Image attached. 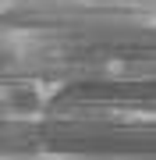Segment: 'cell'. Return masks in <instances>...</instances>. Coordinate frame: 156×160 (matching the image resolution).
<instances>
[{
  "instance_id": "7a4b0ae2",
  "label": "cell",
  "mask_w": 156,
  "mask_h": 160,
  "mask_svg": "<svg viewBox=\"0 0 156 160\" xmlns=\"http://www.w3.org/2000/svg\"><path fill=\"white\" fill-rule=\"evenodd\" d=\"M149 22H153V25H156V18H149Z\"/></svg>"
},
{
  "instance_id": "6da1fadb",
  "label": "cell",
  "mask_w": 156,
  "mask_h": 160,
  "mask_svg": "<svg viewBox=\"0 0 156 160\" xmlns=\"http://www.w3.org/2000/svg\"><path fill=\"white\" fill-rule=\"evenodd\" d=\"M4 7H14V0H4Z\"/></svg>"
}]
</instances>
